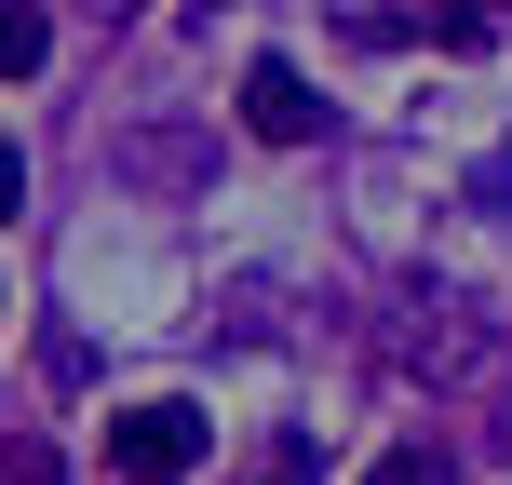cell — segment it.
I'll return each mask as SVG.
<instances>
[{
    "mask_svg": "<svg viewBox=\"0 0 512 485\" xmlns=\"http://www.w3.org/2000/svg\"><path fill=\"white\" fill-rule=\"evenodd\" d=\"M364 485H445V459H432V445H391V459L364 472Z\"/></svg>",
    "mask_w": 512,
    "mask_h": 485,
    "instance_id": "cell-4",
    "label": "cell"
},
{
    "mask_svg": "<svg viewBox=\"0 0 512 485\" xmlns=\"http://www.w3.org/2000/svg\"><path fill=\"white\" fill-rule=\"evenodd\" d=\"M27 203V162H14V135H0V216H14Z\"/></svg>",
    "mask_w": 512,
    "mask_h": 485,
    "instance_id": "cell-7",
    "label": "cell"
},
{
    "mask_svg": "<svg viewBox=\"0 0 512 485\" xmlns=\"http://www.w3.org/2000/svg\"><path fill=\"white\" fill-rule=\"evenodd\" d=\"M0 485H68V472H54V445H0Z\"/></svg>",
    "mask_w": 512,
    "mask_h": 485,
    "instance_id": "cell-5",
    "label": "cell"
},
{
    "mask_svg": "<svg viewBox=\"0 0 512 485\" xmlns=\"http://www.w3.org/2000/svg\"><path fill=\"white\" fill-rule=\"evenodd\" d=\"M54 54V27H41V0H0V81H27Z\"/></svg>",
    "mask_w": 512,
    "mask_h": 485,
    "instance_id": "cell-3",
    "label": "cell"
},
{
    "mask_svg": "<svg viewBox=\"0 0 512 485\" xmlns=\"http://www.w3.org/2000/svg\"><path fill=\"white\" fill-rule=\"evenodd\" d=\"M256 485H310V445H270V459H256Z\"/></svg>",
    "mask_w": 512,
    "mask_h": 485,
    "instance_id": "cell-6",
    "label": "cell"
},
{
    "mask_svg": "<svg viewBox=\"0 0 512 485\" xmlns=\"http://www.w3.org/2000/svg\"><path fill=\"white\" fill-rule=\"evenodd\" d=\"M203 445H216V418L176 405V391L108 418V472H122V485H176V472H203Z\"/></svg>",
    "mask_w": 512,
    "mask_h": 485,
    "instance_id": "cell-1",
    "label": "cell"
},
{
    "mask_svg": "<svg viewBox=\"0 0 512 485\" xmlns=\"http://www.w3.org/2000/svg\"><path fill=\"white\" fill-rule=\"evenodd\" d=\"M243 122L270 135V149H310V135H324V95H310L297 54H256V68H243Z\"/></svg>",
    "mask_w": 512,
    "mask_h": 485,
    "instance_id": "cell-2",
    "label": "cell"
}]
</instances>
